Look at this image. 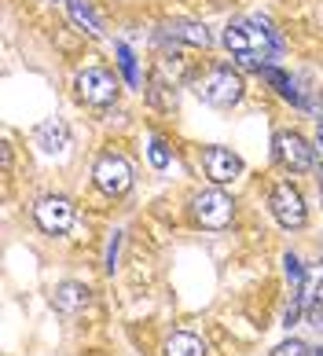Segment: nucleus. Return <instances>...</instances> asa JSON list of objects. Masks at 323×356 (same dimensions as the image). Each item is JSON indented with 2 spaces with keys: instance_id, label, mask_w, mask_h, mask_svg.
I'll return each mask as SVG.
<instances>
[{
  "instance_id": "11",
  "label": "nucleus",
  "mask_w": 323,
  "mask_h": 356,
  "mask_svg": "<svg viewBox=\"0 0 323 356\" xmlns=\"http://www.w3.org/2000/svg\"><path fill=\"white\" fill-rule=\"evenodd\" d=\"M88 301H92V290L85 283H77V280H66V283H59L56 290H52V309L63 312V316L85 312Z\"/></svg>"
},
{
  "instance_id": "13",
  "label": "nucleus",
  "mask_w": 323,
  "mask_h": 356,
  "mask_svg": "<svg viewBox=\"0 0 323 356\" xmlns=\"http://www.w3.org/2000/svg\"><path fill=\"white\" fill-rule=\"evenodd\" d=\"M166 33L173 37V41H184V44H191V48H210L213 44V37H210V30L202 22H169L166 26Z\"/></svg>"
},
{
  "instance_id": "1",
  "label": "nucleus",
  "mask_w": 323,
  "mask_h": 356,
  "mask_svg": "<svg viewBox=\"0 0 323 356\" xmlns=\"http://www.w3.org/2000/svg\"><path fill=\"white\" fill-rule=\"evenodd\" d=\"M224 48L232 51V56H253V59L265 63V59L279 56V33L272 30V22L261 19V15L235 19L224 30Z\"/></svg>"
},
{
  "instance_id": "17",
  "label": "nucleus",
  "mask_w": 323,
  "mask_h": 356,
  "mask_svg": "<svg viewBox=\"0 0 323 356\" xmlns=\"http://www.w3.org/2000/svg\"><path fill=\"white\" fill-rule=\"evenodd\" d=\"M118 67H121V74H125V81H129L132 88H140V85H143L140 67H136V56H132V48H129V44H118Z\"/></svg>"
},
{
  "instance_id": "3",
  "label": "nucleus",
  "mask_w": 323,
  "mask_h": 356,
  "mask_svg": "<svg viewBox=\"0 0 323 356\" xmlns=\"http://www.w3.org/2000/svg\"><path fill=\"white\" fill-rule=\"evenodd\" d=\"M132 180H136L132 162L118 151H103L96 162H92V184H96L100 195H107V199H125L132 191Z\"/></svg>"
},
{
  "instance_id": "22",
  "label": "nucleus",
  "mask_w": 323,
  "mask_h": 356,
  "mask_svg": "<svg viewBox=\"0 0 323 356\" xmlns=\"http://www.w3.org/2000/svg\"><path fill=\"white\" fill-rule=\"evenodd\" d=\"M320 143H323V122H320Z\"/></svg>"
},
{
  "instance_id": "20",
  "label": "nucleus",
  "mask_w": 323,
  "mask_h": 356,
  "mask_svg": "<svg viewBox=\"0 0 323 356\" xmlns=\"http://www.w3.org/2000/svg\"><path fill=\"white\" fill-rule=\"evenodd\" d=\"M118 250H121V232H114L111 243H107V257H103V268H107V272L118 268Z\"/></svg>"
},
{
  "instance_id": "15",
  "label": "nucleus",
  "mask_w": 323,
  "mask_h": 356,
  "mask_svg": "<svg viewBox=\"0 0 323 356\" xmlns=\"http://www.w3.org/2000/svg\"><path fill=\"white\" fill-rule=\"evenodd\" d=\"M66 11H70V19H74L88 37H100V33H103V30H100V19L92 15V8H88V0H66Z\"/></svg>"
},
{
  "instance_id": "8",
  "label": "nucleus",
  "mask_w": 323,
  "mask_h": 356,
  "mask_svg": "<svg viewBox=\"0 0 323 356\" xmlns=\"http://www.w3.org/2000/svg\"><path fill=\"white\" fill-rule=\"evenodd\" d=\"M74 88H77V99L88 103V107H111L118 99V77L103 67H88L74 77Z\"/></svg>"
},
{
  "instance_id": "16",
  "label": "nucleus",
  "mask_w": 323,
  "mask_h": 356,
  "mask_svg": "<svg viewBox=\"0 0 323 356\" xmlns=\"http://www.w3.org/2000/svg\"><path fill=\"white\" fill-rule=\"evenodd\" d=\"M283 272H287V283H290V294L294 298H305V265L298 254H283Z\"/></svg>"
},
{
  "instance_id": "12",
  "label": "nucleus",
  "mask_w": 323,
  "mask_h": 356,
  "mask_svg": "<svg viewBox=\"0 0 323 356\" xmlns=\"http://www.w3.org/2000/svg\"><path fill=\"white\" fill-rule=\"evenodd\" d=\"M162 356H210L206 341L191 331H177L166 338V346H162Z\"/></svg>"
},
{
  "instance_id": "5",
  "label": "nucleus",
  "mask_w": 323,
  "mask_h": 356,
  "mask_svg": "<svg viewBox=\"0 0 323 356\" xmlns=\"http://www.w3.org/2000/svg\"><path fill=\"white\" fill-rule=\"evenodd\" d=\"M268 213L276 217V224L283 232H301L308 224V206L305 195L294 188L290 180H279L272 191H268Z\"/></svg>"
},
{
  "instance_id": "2",
  "label": "nucleus",
  "mask_w": 323,
  "mask_h": 356,
  "mask_svg": "<svg viewBox=\"0 0 323 356\" xmlns=\"http://www.w3.org/2000/svg\"><path fill=\"white\" fill-rule=\"evenodd\" d=\"M242 92H246V85H242V74L232 70V67H210V70L195 81V96L206 103V107H217V111L235 107V103L242 99Z\"/></svg>"
},
{
  "instance_id": "19",
  "label": "nucleus",
  "mask_w": 323,
  "mask_h": 356,
  "mask_svg": "<svg viewBox=\"0 0 323 356\" xmlns=\"http://www.w3.org/2000/svg\"><path fill=\"white\" fill-rule=\"evenodd\" d=\"M313 349L305 346V341H298V338H287V341H279L276 346V356H308Z\"/></svg>"
},
{
  "instance_id": "4",
  "label": "nucleus",
  "mask_w": 323,
  "mask_h": 356,
  "mask_svg": "<svg viewBox=\"0 0 323 356\" xmlns=\"http://www.w3.org/2000/svg\"><path fill=\"white\" fill-rule=\"evenodd\" d=\"M191 217L210 232H224L235 217V199L224 188H217V184H213V188H202V191L191 195Z\"/></svg>"
},
{
  "instance_id": "6",
  "label": "nucleus",
  "mask_w": 323,
  "mask_h": 356,
  "mask_svg": "<svg viewBox=\"0 0 323 356\" xmlns=\"http://www.w3.org/2000/svg\"><path fill=\"white\" fill-rule=\"evenodd\" d=\"M272 158L287 173H308V169H316V147L298 129H279L272 136Z\"/></svg>"
},
{
  "instance_id": "10",
  "label": "nucleus",
  "mask_w": 323,
  "mask_h": 356,
  "mask_svg": "<svg viewBox=\"0 0 323 356\" xmlns=\"http://www.w3.org/2000/svg\"><path fill=\"white\" fill-rule=\"evenodd\" d=\"M33 143L45 154L63 158L66 151H70V125H66L63 118H45V122L33 129Z\"/></svg>"
},
{
  "instance_id": "9",
  "label": "nucleus",
  "mask_w": 323,
  "mask_h": 356,
  "mask_svg": "<svg viewBox=\"0 0 323 356\" xmlns=\"http://www.w3.org/2000/svg\"><path fill=\"white\" fill-rule=\"evenodd\" d=\"M202 169H206L210 184H217V188H228V184H235L242 177V158L232 151V147H221V143H213V147L202 151Z\"/></svg>"
},
{
  "instance_id": "7",
  "label": "nucleus",
  "mask_w": 323,
  "mask_h": 356,
  "mask_svg": "<svg viewBox=\"0 0 323 356\" xmlns=\"http://www.w3.org/2000/svg\"><path fill=\"white\" fill-rule=\"evenodd\" d=\"M74 220H77V209H74V202L66 199V195H45V199L33 202V224L45 235H52V239L70 232Z\"/></svg>"
},
{
  "instance_id": "18",
  "label": "nucleus",
  "mask_w": 323,
  "mask_h": 356,
  "mask_svg": "<svg viewBox=\"0 0 323 356\" xmlns=\"http://www.w3.org/2000/svg\"><path fill=\"white\" fill-rule=\"evenodd\" d=\"M147 158H151V165L162 173V169H169V162H173V147H169V143L162 140L158 133H155L151 140H147Z\"/></svg>"
},
{
  "instance_id": "21",
  "label": "nucleus",
  "mask_w": 323,
  "mask_h": 356,
  "mask_svg": "<svg viewBox=\"0 0 323 356\" xmlns=\"http://www.w3.org/2000/svg\"><path fill=\"white\" fill-rule=\"evenodd\" d=\"M308 356H323V346H320V349H313V353H308Z\"/></svg>"
},
{
  "instance_id": "14",
  "label": "nucleus",
  "mask_w": 323,
  "mask_h": 356,
  "mask_svg": "<svg viewBox=\"0 0 323 356\" xmlns=\"http://www.w3.org/2000/svg\"><path fill=\"white\" fill-rule=\"evenodd\" d=\"M261 77H265V81L272 85L287 103H294V107H305V96L298 92V85H294V77H290V74H283L279 67H261Z\"/></svg>"
}]
</instances>
